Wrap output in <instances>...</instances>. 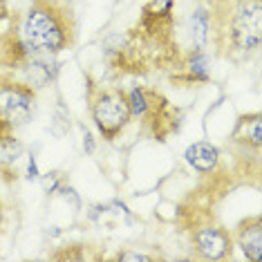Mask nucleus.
<instances>
[{
    "instance_id": "1a4fd4ad",
    "label": "nucleus",
    "mask_w": 262,
    "mask_h": 262,
    "mask_svg": "<svg viewBox=\"0 0 262 262\" xmlns=\"http://www.w3.org/2000/svg\"><path fill=\"white\" fill-rule=\"evenodd\" d=\"M208 34H211V11L208 7H195L190 14V36L195 50H206Z\"/></svg>"
},
{
    "instance_id": "f8f14e48",
    "label": "nucleus",
    "mask_w": 262,
    "mask_h": 262,
    "mask_svg": "<svg viewBox=\"0 0 262 262\" xmlns=\"http://www.w3.org/2000/svg\"><path fill=\"white\" fill-rule=\"evenodd\" d=\"M40 184H43V190L47 195H54V193H58V188L65 184V177H63L61 170H50L47 175H43Z\"/></svg>"
},
{
    "instance_id": "39448f33",
    "label": "nucleus",
    "mask_w": 262,
    "mask_h": 262,
    "mask_svg": "<svg viewBox=\"0 0 262 262\" xmlns=\"http://www.w3.org/2000/svg\"><path fill=\"white\" fill-rule=\"evenodd\" d=\"M190 242L202 260H224L233 251V237L215 224H202L193 229Z\"/></svg>"
},
{
    "instance_id": "f3484780",
    "label": "nucleus",
    "mask_w": 262,
    "mask_h": 262,
    "mask_svg": "<svg viewBox=\"0 0 262 262\" xmlns=\"http://www.w3.org/2000/svg\"><path fill=\"white\" fill-rule=\"evenodd\" d=\"M5 226V208H3V202H0V231Z\"/></svg>"
},
{
    "instance_id": "9d476101",
    "label": "nucleus",
    "mask_w": 262,
    "mask_h": 262,
    "mask_svg": "<svg viewBox=\"0 0 262 262\" xmlns=\"http://www.w3.org/2000/svg\"><path fill=\"white\" fill-rule=\"evenodd\" d=\"M235 137H240V141H244L247 146L260 150V144H262V137H260V112H255L251 117H242L237 121V128H235Z\"/></svg>"
},
{
    "instance_id": "4468645a",
    "label": "nucleus",
    "mask_w": 262,
    "mask_h": 262,
    "mask_svg": "<svg viewBox=\"0 0 262 262\" xmlns=\"http://www.w3.org/2000/svg\"><path fill=\"white\" fill-rule=\"evenodd\" d=\"M117 260H121V262H128V260H135V262H150L155 260L152 255H148V253H139V251H121L117 255Z\"/></svg>"
},
{
    "instance_id": "a211bd4d",
    "label": "nucleus",
    "mask_w": 262,
    "mask_h": 262,
    "mask_svg": "<svg viewBox=\"0 0 262 262\" xmlns=\"http://www.w3.org/2000/svg\"><path fill=\"white\" fill-rule=\"evenodd\" d=\"M61 3H70V0H61Z\"/></svg>"
},
{
    "instance_id": "9b49d317",
    "label": "nucleus",
    "mask_w": 262,
    "mask_h": 262,
    "mask_svg": "<svg viewBox=\"0 0 262 262\" xmlns=\"http://www.w3.org/2000/svg\"><path fill=\"white\" fill-rule=\"evenodd\" d=\"M186 79L193 83H206L211 79L208 74V56L204 50H193L186 63Z\"/></svg>"
},
{
    "instance_id": "dca6fc26",
    "label": "nucleus",
    "mask_w": 262,
    "mask_h": 262,
    "mask_svg": "<svg viewBox=\"0 0 262 262\" xmlns=\"http://www.w3.org/2000/svg\"><path fill=\"white\" fill-rule=\"evenodd\" d=\"M83 150H85L88 155H94V150H97V144H94V137L88 133H83Z\"/></svg>"
},
{
    "instance_id": "0eeeda50",
    "label": "nucleus",
    "mask_w": 262,
    "mask_h": 262,
    "mask_svg": "<svg viewBox=\"0 0 262 262\" xmlns=\"http://www.w3.org/2000/svg\"><path fill=\"white\" fill-rule=\"evenodd\" d=\"M184 159H186V164L193 170L208 175V172H213V170L217 168V164H220V150L211 144V141H195V144H190L186 148V152H184Z\"/></svg>"
},
{
    "instance_id": "ddd939ff",
    "label": "nucleus",
    "mask_w": 262,
    "mask_h": 262,
    "mask_svg": "<svg viewBox=\"0 0 262 262\" xmlns=\"http://www.w3.org/2000/svg\"><path fill=\"white\" fill-rule=\"evenodd\" d=\"M58 193H61V198L65 200V202H72V206L74 208H79L81 206V200H79V193L70 186V184H63L61 188H58Z\"/></svg>"
},
{
    "instance_id": "6e6552de",
    "label": "nucleus",
    "mask_w": 262,
    "mask_h": 262,
    "mask_svg": "<svg viewBox=\"0 0 262 262\" xmlns=\"http://www.w3.org/2000/svg\"><path fill=\"white\" fill-rule=\"evenodd\" d=\"M25 146L20 144V139L14 135V130L9 126H5L0 121V168L9 170L11 166H16V162L23 157Z\"/></svg>"
},
{
    "instance_id": "f03ea898",
    "label": "nucleus",
    "mask_w": 262,
    "mask_h": 262,
    "mask_svg": "<svg viewBox=\"0 0 262 262\" xmlns=\"http://www.w3.org/2000/svg\"><path fill=\"white\" fill-rule=\"evenodd\" d=\"M262 40L260 0H233L229 5V43L242 56L253 54Z\"/></svg>"
},
{
    "instance_id": "f257e3e1",
    "label": "nucleus",
    "mask_w": 262,
    "mask_h": 262,
    "mask_svg": "<svg viewBox=\"0 0 262 262\" xmlns=\"http://www.w3.org/2000/svg\"><path fill=\"white\" fill-rule=\"evenodd\" d=\"M18 38L32 54L56 56L74 43V20L68 3L34 0L18 27Z\"/></svg>"
},
{
    "instance_id": "2eb2a0df",
    "label": "nucleus",
    "mask_w": 262,
    "mask_h": 262,
    "mask_svg": "<svg viewBox=\"0 0 262 262\" xmlns=\"http://www.w3.org/2000/svg\"><path fill=\"white\" fill-rule=\"evenodd\" d=\"M25 177H27L29 182H32V180H38V166H36V157H34V155H29V157H27Z\"/></svg>"
},
{
    "instance_id": "7ed1b4c3",
    "label": "nucleus",
    "mask_w": 262,
    "mask_h": 262,
    "mask_svg": "<svg viewBox=\"0 0 262 262\" xmlns=\"http://www.w3.org/2000/svg\"><path fill=\"white\" fill-rule=\"evenodd\" d=\"M90 112H92L94 126H97L99 135L103 137L105 141H115L117 137L128 128L130 119H133L128 97H126V92H121L119 88L99 90L92 97Z\"/></svg>"
},
{
    "instance_id": "423d86ee",
    "label": "nucleus",
    "mask_w": 262,
    "mask_h": 262,
    "mask_svg": "<svg viewBox=\"0 0 262 262\" xmlns=\"http://www.w3.org/2000/svg\"><path fill=\"white\" fill-rule=\"evenodd\" d=\"M237 247L242 249L244 258L251 262L262 260V220L260 215H253L244 220L237 229Z\"/></svg>"
},
{
    "instance_id": "20e7f679",
    "label": "nucleus",
    "mask_w": 262,
    "mask_h": 262,
    "mask_svg": "<svg viewBox=\"0 0 262 262\" xmlns=\"http://www.w3.org/2000/svg\"><path fill=\"white\" fill-rule=\"evenodd\" d=\"M34 103H36V90L27 83L9 81L0 85V121L11 130L32 121Z\"/></svg>"
}]
</instances>
